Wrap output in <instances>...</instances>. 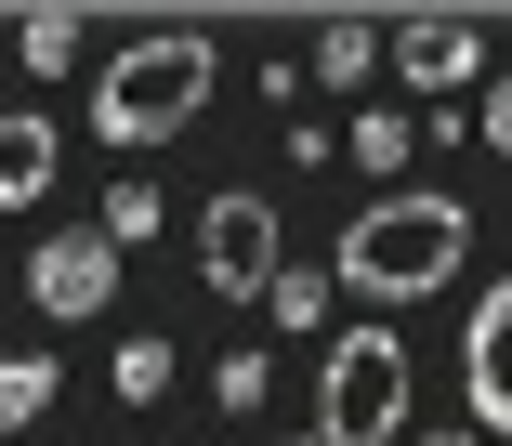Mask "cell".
Returning <instances> with one entry per match:
<instances>
[{
	"label": "cell",
	"mask_w": 512,
	"mask_h": 446,
	"mask_svg": "<svg viewBox=\"0 0 512 446\" xmlns=\"http://www.w3.org/2000/svg\"><path fill=\"white\" fill-rule=\"evenodd\" d=\"M421 446H473V433H421Z\"/></svg>",
	"instance_id": "17"
},
{
	"label": "cell",
	"mask_w": 512,
	"mask_h": 446,
	"mask_svg": "<svg viewBox=\"0 0 512 446\" xmlns=\"http://www.w3.org/2000/svg\"><path fill=\"white\" fill-rule=\"evenodd\" d=\"M197 105H211V40H197V27H145L106 79H92V132L132 158V145H171Z\"/></svg>",
	"instance_id": "2"
},
{
	"label": "cell",
	"mask_w": 512,
	"mask_h": 446,
	"mask_svg": "<svg viewBox=\"0 0 512 446\" xmlns=\"http://www.w3.org/2000/svg\"><path fill=\"white\" fill-rule=\"evenodd\" d=\"M158 237V184H106V250H145Z\"/></svg>",
	"instance_id": "11"
},
{
	"label": "cell",
	"mask_w": 512,
	"mask_h": 446,
	"mask_svg": "<svg viewBox=\"0 0 512 446\" xmlns=\"http://www.w3.org/2000/svg\"><path fill=\"white\" fill-rule=\"evenodd\" d=\"M263 315H276V328H329V276H302V263H289V276L263 289Z\"/></svg>",
	"instance_id": "12"
},
{
	"label": "cell",
	"mask_w": 512,
	"mask_h": 446,
	"mask_svg": "<svg viewBox=\"0 0 512 446\" xmlns=\"http://www.w3.org/2000/svg\"><path fill=\"white\" fill-rule=\"evenodd\" d=\"M381 53H394V27H368V14H329V27H316V79H342V92H355Z\"/></svg>",
	"instance_id": "9"
},
{
	"label": "cell",
	"mask_w": 512,
	"mask_h": 446,
	"mask_svg": "<svg viewBox=\"0 0 512 446\" xmlns=\"http://www.w3.org/2000/svg\"><path fill=\"white\" fill-rule=\"evenodd\" d=\"M53 119H40V105H0V210H40L53 197Z\"/></svg>",
	"instance_id": "8"
},
{
	"label": "cell",
	"mask_w": 512,
	"mask_h": 446,
	"mask_svg": "<svg viewBox=\"0 0 512 446\" xmlns=\"http://www.w3.org/2000/svg\"><path fill=\"white\" fill-rule=\"evenodd\" d=\"M486 145H499V158H512V66H499V79H486Z\"/></svg>",
	"instance_id": "16"
},
{
	"label": "cell",
	"mask_w": 512,
	"mask_h": 446,
	"mask_svg": "<svg viewBox=\"0 0 512 446\" xmlns=\"http://www.w3.org/2000/svg\"><path fill=\"white\" fill-rule=\"evenodd\" d=\"M79 53V14H27V66H66Z\"/></svg>",
	"instance_id": "15"
},
{
	"label": "cell",
	"mask_w": 512,
	"mask_h": 446,
	"mask_svg": "<svg viewBox=\"0 0 512 446\" xmlns=\"http://www.w3.org/2000/svg\"><path fill=\"white\" fill-rule=\"evenodd\" d=\"M460 394H473V433H512V276L460 328Z\"/></svg>",
	"instance_id": "6"
},
{
	"label": "cell",
	"mask_w": 512,
	"mask_h": 446,
	"mask_svg": "<svg viewBox=\"0 0 512 446\" xmlns=\"http://www.w3.org/2000/svg\"><path fill=\"white\" fill-rule=\"evenodd\" d=\"M355 158H368V171H407V119H394V105H368V119H355Z\"/></svg>",
	"instance_id": "14"
},
{
	"label": "cell",
	"mask_w": 512,
	"mask_h": 446,
	"mask_svg": "<svg viewBox=\"0 0 512 446\" xmlns=\"http://www.w3.org/2000/svg\"><path fill=\"white\" fill-rule=\"evenodd\" d=\"M106 289H119V250H106V223H92V237H40V263H27V302H40L53 328L106 315Z\"/></svg>",
	"instance_id": "5"
},
{
	"label": "cell",
	"mask_w": 512,
	"mask_h": 446,
	"mask_svg": "<svg viewBox=\"0 0 512 446\" xmlns=\"http://www.w3.org/2000/svg\"><path fill=\"white\" fill-rule=\"evenodd\" d=\"M197 276H211L224 302H263V289L289 276V237H276V197L224 184L211 210H197Z\"/></svg>",
	"instance_id": "4"
},
{
	"label": "cell",
	"mask_w": 512,
	"mask_h": 446,
	"mask_svg": "<svg viewBox=\"0 0 512 446\" xmlns=\"http://www.w3.org/2000/svg\"><path fill=\"white\" fill-rule=\"evenodd\" d=\"M158 381H171V342H158V328H132V342H119V394H132V407H145V394H158Z\"/></svg>",
	"instance_id": "13"
},
{
	"label": "cell",
	"mask_w": 512,
	"mask_h": 446,
	"mask_svg": "<svg viewBox=\"0 0 512 446\" xmlns=\"http://www.w3.org/2000/svg\"><path fill=\"white\" fill-rule=\"evenodd\" d=\"M460 263H473V210H460V197H434V184H394V197H368V210L342 223L329 289H368V302H434Z\"/></svg>",
	"instance_id": "1"
},
{
	"label": "cell",
	"mask_w": 512,
	"mask_h": 446,
	"mask_svg": "<svg viewBox=\"0 0 512 446\" xmlns=\"http://www.w3.org/2000/svg\"><path fill=\"white\" fill-rule=\"evenodd\" d=\"M53 394H66V381H53V355H0V433H27Z\"/></svg>",
	"instance_id": "10"
},
{
	"label": "cell",
	"mask_w": 512,
	"mask_h": 446,
	"mask_svg": "<svg viewBox=\"0 0 512 446\" xmlns=\"http://www.w3.org/2000/svg\"><path fill=\"white\" fill-rule=\"evenodd\" d=\"M394 66L421 79V92L486 79V14H407V27H394Z\"/></svg>",
	"instance_id": "7"
},
{
	"label": "cell",
	"mask_w": 512,
	"mask_h": 446,
	"mask_svg": "<svg viewBox=\"0 0 512 446\" xmlns=\"http://www.w3.org/2000/svg\"><path fill=\"white\" fill-rule=\"evenodd\" d=\"M407 433V342L394 328H342L316 381V446H394Z\"/></svg>",
	"instance_id": "3"
}]
</instances>
